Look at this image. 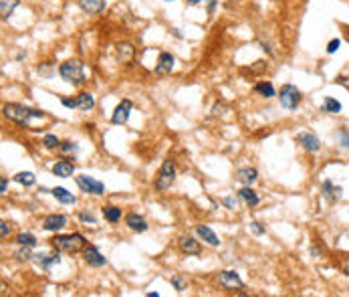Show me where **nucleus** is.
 Returning a JSON list of instances; mask_svg holds the SVG:
<instances>
[{
	"instance_id": "nucleus-1",
	"label": "nucleus",
	"mask_w": 349,
	"mask_h": 297,
	"mask_svg": "<svg viewBox=\"0 0 349 297\" xmlns=\"http://www.w3.org/2000/svg\"><path fill=\"white\" fill-rule=\"evenodd\" d=\"M4 115L14 122V124H20V126H27L31 120L34 117H45V111L40 109H32V107H27V105H20V103H6L4 105Z\"/></svg>"
},
{
	"instance_id": "nucleus-2",
	"label": "nucleus",
	"mask_w": 349,
	"mask_h": 297,
	"mask_svg": "<svg viewBox=\"0 0 349 297\" xmlns=\"http://www.w3.org/2000/svg\"><path fill=\"white\" fill-rule=\"evenodd\" d=\"M59 75H61L63 81L71 83V85H81V83L87 81V79H85V67H83L81 61H77V59L65 61L63 65L59 67Z\"/></svg>"
},
{
	"instance_id": "nucleus-3",
	"label": "nucleus",
	"mask_w": 349,
	"mask_h": 297,
	"mask_svg": "<svg viewBox=\"0 0 349 297\" xmlns=\"http://www.w3.org/2000/svg\"><path fill=\"white\" fill-rule=\"evenodd\" d=\"M51 245L57 251H67V253H77L83 245H85V236L79 232H71V234H57Z\"/></svg>"
},
{
	"instance_id": "nucleus-4",
	"label": "nucleus",
	"mask_w": 349,
	"mask_h": 297,
	"mask_svg": "<svg viewBox=\"0 0 349 297\" xmlns=\"http://www.w3.org/2000/svg\"><path fill=\"white\" fill-rule=\"evenodd\" d=\"M174 180H176V164H174V160L168 158L159 168L158 178H156V188L158 190H168L174 184Z\"/></svg>"
},
{
	"instance_id": "nucleus-5",
	"label": "nucleus",
	"mask_w": 349,
	"mask_h": 297,
	"mask_svg": "<svg viewBox=\"0 0 349 297\" xmlns=\"http://www.w3.org/2000/svg\"><path fill=\"white\" fill-rule=\"evenodd\" d=\"M301 91L293 85V83H286L283 85V89H281V93H279V101H281V105L289 109V111H293V109H297V105L301 103Z\"/></svg>"
},
{
	"instance_id": "nucleus-6",
	"label": "nucleus",
	"mask_w": 349,
	"mask_h": 297,
	"mask_svg": "<svg viewBox=\"0 0 349 297\" xmlns=\"http://www.w3.org/2000/svg\"><path fill=\"white\" fill-rule=\"evenodd\" d=\"M77 186L83 190V192H87V194H95V196H101V194H105V184L103 182H99L95 178H91V176H77Z\"/></svg>"
},
{
	"instance_id": "nucleus-7",
	"label": "nucleus",
	"mask_w": 349,
	"mask_h": 297,
	"mask_svg": "<svg viewBox=\"0 0 349 297\" xmlns=\"http://www.w3.org/2000/svg\"><path fill=\"white\" fill-rule=\"evenodd\" d=\"M218 283L222 285L224 289H244V281L238 277L236 271H222L218 275Z\"/></svg>"
},
{
	"instance_id": "nucleus-8",
	"label": "nucleus",
	"mask_w": 349,
	"mask_h": 297,
	"mask_svg": "<svg viewBox=\"0 0 349 297\" xmlns=\"http://www.w3.org/2000/svg\"><path fill=\"white\" fill-rule=\"evenodd\" d=\"M131 109H133V103H131L129 99H124V101L115 107V111H113V115H111V122H113L115 126H124L127 120H129V115H131Z\"/></svg>"
},
{
	"instance_id": "nucleus-9",
	"label": "nucleus",
	"mask_w": 349,
	"mask_h": 297,
	"mask_svg": "<svg viewBox=\"0 0 349 297\" xmlns=\"http://www.w3.org/2000/svg\"><path fill=\"white\" fill-rule=\"evenodd\" d=\"M297 142H299L307 152H311V154H315V152L321 150V140H319L315 133H309V132L297 133Z\"/></svg>"
},
{
	"instance_id": "nucleus-10",
	"label": "nucleus",
	"mask_w": 349,
	"mask_h": 297,
	"mask_svg": "<svg viewBox=\"0 0 349 297\" xmlns=\"http://www.w3.org/2000/svg\"><path fill=\"white\" fill-rule=\"evenodd\" d=\"M321 190H323V196L327 198V202H331V204H335L339 198L343 196V188L337 186L333 180H325L323 186H321Z\"/></svg>"
},
{
	"instance_id": "nucleus-11",
	"label": "nucleus",
	"mask_w": 349,
	"mask_h": 297,
	"mask_svg": "<svg viewBox=\"0 0 349 297\" xmlns=\"http://www.w3.org/2000/svg\"><path fill=\"white\" fill-rule=\"evenodd\" d=\"M65 225H67V216H65V214H49V216L43 221V229L49 232L61 231Z\"/></svg>"
},
{
	"instance_id": "nucleus-12",
	"label": "nucleus",
	"mask_w": 349,
	"mask_h": 297,
	"mask_svg": "<svg viewBox=\"0 0 349 297\" xmlns=\"http://www.w3.org/2000/svg\"><path fill=\"white\" fill-rule=\"evenodd\" d=\"M85 261L91 265V267H103V265L107 263V259L101 255V251L97 249L95 245H89V247H85Z\"/></svg>"
},
{
	"instance_id": "nucleus-13",
	"label": "nucleus",
	"mask_w": 349,
	"mask_h": 297,
	"mask_svg": "<svg viewBox=\"0 0 349 297\" xmlns=\"http://www.w3.org/2000/svg\"><path fill=\"white\" fill-rule=\"evenodd\" d=\"M77 4L87 14H99L105 10V0H77Z\"/></svg>"
},
{
	"instance_id": "nucleus-14",
	"label": "nucleus",
	"mask_w": 349,
	"mask_h": 297,
	"mask_svg": "<svg viewBox=\"0 0 349 297\" xmlns=\"http://www.w3.org/2000/svg\"><path fill=\"white\" fill-rule=\"evenodd\" d=\"M126 225L133 232H146L148 231V223H146V219H143V216H139V214H135V212H129V214H127Z\"/></svg>"
},
{
	"instance_id": "nucleus-15",
	"label": "nucleus",
	"mask_w": 349,
	"mask_h": 297,
	"mask_svg": "<svg viewBox=\"0 0 349 297\" xmlns=\"http://www.w3.org/2000/svg\"><path fill=\"white\" fill-rule=\"evenodd\" d=\"M172 69H174V55L161 53L158 59V65H156V73H158V75H170Z\"/></svg>"
},
{
	"instance_id": "nucleus-16",
	"label": "nucleus",
	"mask_w": 349,
	"mask_h": 297,
	"mask_svg": "<svg viewBox=\"0 0 349 297\" xmlns=\"http://www.w3.org/2000/svg\"><path fill=\"white\" fill-rule=\"evenodd\" d=\"M196 234H198L204 243H208V245H212V247H218V245H220V239L216 236V232L212 231L210 227H206V225H200V227L196 229Z\"/></svg>"
},
{
	"instance_id": "nucleus-17",
	"label": "nucleus",
	"mask_w": 349,
	"mask_h": 297,
	"mask_svg": "<svg viewBox=\"0 0 349 297\" xmlns=\"http://www.w3.org/2000/svg\"><path fill=\"white\" fill-rule=\"evenodd\" d=\"M53 174L59 176V178H71L75 174V164L69 162V160H61L53 166Z\"/></svg>"
},
{
	"instance_id": "nucleus-18",
	"label": "nucleus",
	"mask_w": 349,
	"mask_h": 297,
	"mask_svg": "<svg viewBox=\"0 0 349 297\" xmlns=\"http://www.w3.org/2000/svg\"><path fill=\"white\" fill-rule=\"evenodd\" d=\"M180 249L186 253V255H200V243L192 236H180Z\"/></svg>"
},
{
	"instance_id": "nucleus-19",
	"label": "nucleus",
	"mask_w": 349,
	"mask_h": 297,
	"mask_svg": "<svg viewBox=\"0 0 349 297\" xmlns=\"http://www.w3.org/2000/svg\"><path fill=\"white\" fill-rule=\"evenodd\" d=\"M236 178H238V182H242L244 186H251V184L256 182L258 172H256V168H240V170L236 172Z\"/></svg>"
},
{
	"instance_id": "nucleus-20",
	"label": "nucleus",
	"mask_w": 349,
	"mask_h": 297,
	"mask_svg": "<svg viewBox=\"0 0 349 297\" xmlns=\"http://www.w3.org/2000/svg\"><path fill=\"white\" fill-rule=\"evenodd\" d=\"M51 194L57 198L59 202H63V204H75V202H77V198L73 196V194H71L67 188H63V186H57V188H53V190H51Z\"/></svg>"
},
{
	"instance_id": "nucleus-21",
	"label": "nucleus",
	"mask_w": 349,
	"mask_h": 297,
	"mask_svg": "<svg viewBox=\"0 0 349 297\" xmlns=\"http://www.w3.org/2000/svg\"><path fill=\"white\" fill-rule=\"evenodd\" d=\"M34 261L38 265H43L45 269H49V267H53V265L61 263V255H59V251H57L55 255H34Z\"/></svg>"
},
{
	"instance_id": "nucleus-22",
	"label": "nucleus",
	"mask_w": 349,
	"mask_h": 297,
	"mask_svg": "<svg viewBox=\"0 0 349 297\" xmlns=\"http://www.w3.org/2000/svg\"><path fill=\"white\" fill-rule=\"evenodd\" d=\"M254 91H256L258 95L266 97V99H273L275 95H277V91H275L273 83H269V81H260V83H256V85H254Z\"/></svg>"
},
{
	"instance_id": "nucleus-23",
	"label": "nucleus",
	"mask_w": 349,
	"mask_h": 297,
	"mask_svg": "<svg viewBox=\"0 0 349 297\" xmlns=\"http://www.w3.org/2000/svg\"><path fill=\"white\" fill-rule=\"evenodd\" d=\"M238 196L242 198V200H244V202H247L249 206H256V204L260 202L258 194L254 192L251 186H244V188H240V190H238Z\"/></svg>"
},
{
	"instance_id": "nucleus-24",
	"label": "nucleus",
	"mask_w": 349,
	"mask_h": 297,
	"mask_svg": "<svg viewBox=\"0 0 349 297\" xmlns=\"http://www.w3.org/2000/svg\"><path fill=\"white\" fill-rule=\"evenodd\" d=\"M77 107L83 109V111H91L95 107V99L91 93H79L77 95Z\"/></svg>"
},
{
	"instance_id": "nucleus-25",
	"label": "nucleus",
	"mask_w": 349,
	"mask_h": 297,
	"mask_svg": "<svg viewBox=\"0 0 349 297\" xmlns=\"http://www.w3.org/2000/svg\"><path fill=\"white\" fill-rule=\"evenodd\" d=\"M325 113H341V109H343V105H341V101H337L335 97H325L323 99V107H321Z\"/></svg>"
},
{
	"instance_id": "nucleus-26",
	"label": "nucleus",
	"mask_w": 349,
	"mask_h": 297,
	"mask_svg": "<svg viewBox=\"0 0 349 297\" xmlns=\"http://www.w3.org/2000/svg\"><path fill=\"white\" fill-rule=\"evenodd\" d=\"M103 219L105 221H109V223H117V221H121V208H117V206H103Z\"/></svg>"
},
{
	"instance_id": "nucleus-27",
	"label": "nucleus",
	"mask_w": 349,
	"mask_h": 297,
	"mask_svg": "<svg viewBox=\"0 0 349 297\" xmlns=\"http://www.w3.org/2000/svg\"><path fill=\"white\" fill-rule=\"evenodd\" d=\"M20 4V0H0V12H2V18H8L14 8Z\"/></svg>"
},
{
	"instance_id": "nucleus-28",
	"label": "nucleus",
	"mask_w": 349,
	"mask_h": 297,
	"mask_svg": "<svg viewBox=\"0 0 349 297\" xmlns=\"http://www.w3.org/2000/svg\"><path fill=\"white\" fill-rule=\"evenodd\" d=\"M16 245H20V247H34L36 245V236L31 234V232H20L16 236Z\"/></svg>"
},
{
	"instance_id": "nucleus-29",
	"label": "nucleus",
	"mask_w": 349,
	"mask_h": 297,
	"mask_svg": "<svg viewBox=\"0 0 349 297\" xmlns=\"http://www.w3.org/2000/svg\"><path fill=\"white\" fill-rule=\"evenodd\" d=\"M14 180H16L18 184H23V186H32L36 178H34L32 172H18V174L14 176Z\"/></svg>"
},
{
	"instance_id": "nucleus-30",
	"label": "nucleus",
	"mask_w": 349,
	"mask_h": 297,
	"mask_svg": "<svg viewBox=\"0 0 349 297\" xmlns=\"http://www.w3.org/2000/svg\"><path fill=\"white\" fill-rule=\"evenodd\" d=\"M77 150H79V146L75 144V142H61V146H59V152L63 154V156H69V154H77Z\"/></svg>"
},
{
	"instance_id": "nucleus-31",
	"label": "nucleus",
	"mask_w": 349,
	"mask_h": 297,
	"mask_svg": "<svg viewBox=\"0 0 349 297\" xmlns=\"http://www.w3.org/2000/svg\"><path fill=\"white\" fill-rule=\"evenodd\" d=\"M43 144H45L47 150H55V148L61 146V142H59V137H57L55 133H47V135L43 137Z\"/></svg>"
},
{
	"instance_id": "nucleus-32",
	"label": "nucleus",
	"mask_w": 349,
	"mask_h": 297,
	"mask_svg": "<svg viewBox=\"0 0 349 297\" xmlns=\"http://www.w3.org/2000/svg\"><path fill=\"white\" fill-rule=\"evenodd\" d=\"M117 53H119V57H124L126 61H129V59L133 57V47H131L129 43H124V45H119Z\"/></svg>"
},
{
	"instance_id": "nucleus-33",
	"label": "nucleus",
	"mask_w": 349,
	"mask_h": 297,
	"mask_svg": "<svg viewBox=\"0 0 349 297\" xmlns=\"http://www.w3.org/2000/svg\"><path fill=\"white\" fill-rule=\"evenodd\" d=\"M339 47H341V38H331V41L327 43V49H325V51H327L329 55H333V53L339 51Z\"/></svg>"
},
{
	"instance_id": "nucleus-34",
	"label": "nucleus",
	"mask_w": 349,
	"mask_h": 297,
	"mask_svg": "<svg viewBox=\"0 0 349 297\" xmlns=\"http://www.w3.org/2000/svg\"><path fill=\"white\" fill-rule=\"evenodd\" d=\"M170 281H172V285H174V289H176V291H182V289H186V281H184L180 275H174Z\"/></svg>"
},
{
	"instance_id": "nucleus-35",
	"label": "nucleus",
	"mask_w": 349,
	"mask_h": 297,
	"mask_svg": "<svg viewBox=\"0 0 349 297\" xmlns=\"http://www.w3.org/2000/svg\"><path fill=\"white\" fill-rule=\"evenodd\" d=\"M29 249H31V247H23V249L16 253V259H18V261H27V259H31L32 255H31V251H29Z\"/></svg>"
},
{
	"instance_id": "nucleus-36",
	"label": "nucleus",
	"mask_w": 349,
	"mask_h": 297,
	"mask_svg": "<svg viewBox=\"0 0 349 297\" xmlns=\"http://www.w3.org/2000/svg\"><path fill=\"white\" fill-rule=\"evenodd\" d=\"M337 135H339V144H341L345 150H349V132L347 130H341Z\"/></svg>"
},
{
	"instance_id": "nucleus-37",
	"label": "nucleus",
	"mask_w": 349,
	"mask_h": 297,
	"mask_svg": "<svg viewBox=\"0 0 349 297\" xmlns=\"http://www.w3.org/2000/svg\"><path fill=\"white\" fill-rule=\"evenodd\" d=\"M222 204L226 206V208H230V210H234L236 206H238V200L234 196H226V198H222Z\"/></svg>"
},
{
	"instance_id": "nucleus-38",
	"label": "nucleus",
	"mask_w": 349,
	"mask_h": 297,
	"mask_svg": "<svg viewBox=\"0 0 349 297\" xmlns=\"http://www.w3.org/2000/svg\"><path fill=\"white\" fill-rule=\"evenodd\" d=\"M79 219H81L83 223H89V225H95V216H93L91 212H81V214H79Z\"/></svg>"
},
{
	"instance_id": "nucleus-39",
	"label": "nucleus",
	"mask_w": 349,
	"mask_h": 297,
	"mask_svg": "<svg viewBox=\"0 0 349 297\" xmlns=\"http://www.w3.org/2000/svg\"><path fill=\"white\" fill-rule=\"evenodd\" d=\"M8 234H10V225H8L6 221H2V223H0V236L6 239Z\"/></svg>"
},
{
	"instance_id": "nucleus-40",
	"label": "nucleus",
	"mask_w": 349,
	"mask_h": 297,
	"mask_svg": "<svg viewBox=\"0 0 349 297\" xmlns=\"http://www.w3.org/2000/svg\"><path fill=\"white\" fill-rule=\"evenodd\" d=\"M61 103H63L65 107H69V109H75V107H77V97H75V99L63 97V99H61Z\"/></svg>"
},
{
	"instance_id": "nucleus-41",
	"label": "nucleus",
	"mask_w": 349,
	"mask_h": 297,
	"mask_svg": "<svg viewBox=\"0 0 349 297\" xmlns=\"http://www.w3.org/2000/svg\"><path fill=\"white\" fill-rule=\"evenodd\" d=\"M251 231H253L254 234H258V236H260V234H264V229H262V227H260V223H256V221L251 223Z\"/></svg>"
},
{
	"instance_id": "nucleus-42",
	"label": "nucleus",
	"mask_w": 349,
	"mask_h": 297,
	"mask_svg": "<svg viewBox=\"0 0 349 297\" xmlns=\"http://www.w3.org/2000/svg\"><path fill=\"white\" fill-rule=\"evenodd\" d=\"M186 2H188L190 6H198V4H204V2H212V4H214L216 0H186Z\"/></svg>"
},
{
	"instance_id": "nucleus-43",
	"label": "nucleus",
	"mask_w": 349,
	"mask_h": 297,
	"mask_svg": "<svg viewBox=\"0 0 349 297\" xmlns=\"http://www.w3.org/2000/svg\"><path fill=\"white\" fill-rule=\"evenodd\" d=\"M6 188H8V180L2 178V180H0V194H6Z\"/></svg>"
},
{
	"instance_id": "nucleus-44",
	"label": "nucleus",
	"mask_w": 349,
	"mask_h": 297,
	"mask_svg": "<svg viewBox=\"0 0 349 297\" xmlns=\"http://www.w3.org/2000/svg\"><path fill=\"white\" fill-rule=\"evenodd\" d=\"M319 253H321V249H319L317 245H313V247H311V255H313V257H317Z\"/></svg>"
},
{
	"instance_id": "nucleus-45",
	"label": "nucleus",
	"mask_w": 349,
	"mask_h": 297,
	"mask_svg": "<svg viewBox=\"0 0 349 297\" xmlns=\"http://www.w3.org/2000/svg\"><path fill=\"white\" fill-rule=\"evenodd\" d=\"M343 273H345V275L349 277V267H345V269H343Z\"/></svg>"
},
{
	"instance_id": "nucleus-46",
	"label": "nucleus",
	"mask_w": 349,
	"mask_h": 297,
	"mask_svg": "<svg viewBox=\"0 0 349 297\" xmlns=\"http://www.w3.org/2000/svg\"><path fill=\"white\" fill-rule=\"evenodd\" d=\"M166 2H174V0H166Z\"/></svg>"
}]
</instances>
